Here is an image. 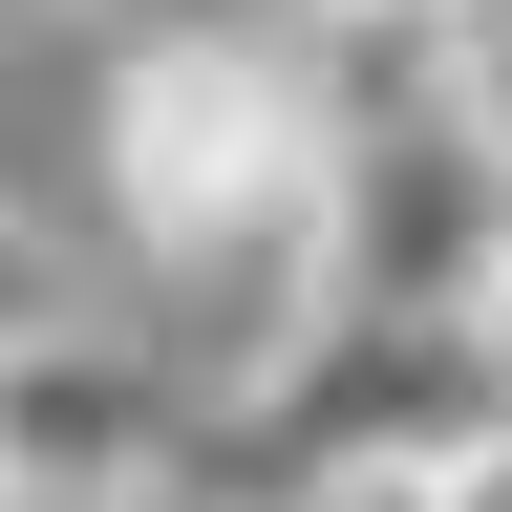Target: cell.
Wrapping results in <instances>:
<instances>
[{
	"label": "cell",
	"mask_w": 512,
	"mask_h": 512,
	"mask_svg": "<svg viewBox=\"0 0 512 512\" xmlns=\"http://www.w3.org/2000/svg\"><path fill=\"white\" fill-rule=\"evenodd\" d=\"M86 150H107V214L150 278H256V342L299 320V214H320V107H299V64L278 22H171V43H128L107 64V107H86Z\"/></svg>",
	"instance_id": "1"
},
{
	"label": "cell",
	"mask_w": 512,
	"mask_h": 512,
	"mask_svg": "<svg viewBox=\"0 0 512 512\" xmlns=\"http://www.w3.org/2000/svg\"><path fill=\"white\" fill-rule=\"evenodd\" d=\"M150 470H171V384L128 342L64 320L0 363V512H150Z\"/></svg>",
	"instance_id": "2"
},
{
	"label": "cell",
	"mask_w": 512,
	"mask_h": 512,
	"mask_svg": "<svg viewBox=\"0 0 512 512\" xmlns=\"http://www.w3.org/2000/svg\"><path fill=\"white\" fill-rule=\"evenodd\" d=\"M320 150H363V128H427V107H491V0H299L278 22Z\"/></svg>",
	"instance_id": "3"
},
{
	"label": "cell",
	"mask_w": 512,
	"mask_h": 512,
	"mask_svg": "<svg viewBox=\"0 0 512 512\" xmlns=\"http://www.w3.org/2000/svg\"><path fill=\"white\" fill-rule=\"evenodd\" d=\"M64 320H86V299H64V235L0 192V363H22V342H64Z\"/></svg>",
	"instance_id": "4"
}]
</instances>
